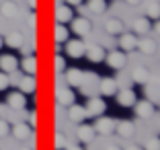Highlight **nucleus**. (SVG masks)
Instances as JSON below:
<instances>
[{
  "label": "nucleus",
  "mask_w": 160,
  "mask_h": 150,
  "mask_svg": "<svg viewBox=\"0 0 160 150\" xmlns=\"http://www.w3.org/2000/svg\"><path fill=\"white\" fill-rule=\"evenodd\" d=\"M8 134H10V126H8V122H4V119H0V138L8 136Z\"/></svg>",
  "instance_id": "obj_33"
},
{
  "label": "nucleus",
  "mask_w": 160,
  "mask_h": 150,
  "mask_svg": "<svg viewBox=\"0 0 160 150\" xmlns=\"http://www.w3.org/2000/svg\"><path fill=\"white\" fill-rule=\"evenodd\" d=\"M125 150H142V148H140L138 144H127V146H125Z\"/></svg>",
  "instance_id": "obj_38"
},
{
  "label": "nucleus",
  "mask_w": 160,
  "mask_h": 150,
  "mask_svg": "<svg viewBox=\"0 0 160 150\" xmlns=\"http://www.w3.org/2000/svg\"><path fill=\"white\" fill-rule=\"evenodd\" d=\"M142 0H127V4H140Z\"/></svg>",
  "instance_id": "obj_41"
},
{
  "label": "nucleus",
  "mask_w": 160,
  "mask_h": 150,
  "mask_svg": "<svg viewBox=\"0 0 160 150\" xmlns=\"http://www.w3.org/2000/svg\"><path fill=\"white\" fill-rule=\"evenodd\" d=\"M10 132H12V136L17 140H29L31 138V126L29 123H14L10 127Z\"/></svg>",
  "instance_id": "obj_9"
},
{
  "label": "nucleus",
  "mask_w": 160,
  "mask_h": 150,
  "mask_svg": "<svg viewBox=\"0 0 160 150\" xmlns=\"http://www.w3.org/2000/svg\"><path fill=\"white\" fill-rule=\"evenodd\" d=\"M115 126H117L115 119H111V117H99L92 127H94V132H99V134H103V136H109V134H113V132H115Z\"/></svg>",
  "instance_id": "obj_1"
},
{
  "label": "nucleus",
  "mask_w": 160,
  "mask_h": 150,
  "mask_svg": "<svg viewBox=\"0 0 160 150\" xmlns=\"http://www.w3.org/2000/svg\"><path fill=\"white\" fill-rule=\"evenodd\" d=\"M56 99L60 105H72L74 103V93L70 86H58L56 89Z\"/></svg>",
  "instance_id": "obj_4"
},
{
  "label": "nucleus",
  "mask_w": 160,
  "mask_h": 150,
  "mask_svg": "<svg viewBox=\"0 0 160 150\" xmlns=\"http://www.w3.org/2000/svg\"><path fill=\"white\" fill-rule=\"evenodd\" d=\"M94 127L92 126H80L78 127V138H80V142H92V138H94Z\"/></svg>",
  "instance_id": "obj_24"
},
{
  "label": "nucleus",
  "mask_w": 160,
  "mask_h": 150,
  "mask_svg": "<svg viewBox=\"0 0 160 150\" xmlns=\"http://www.w3.org/2000/svg\"><path fill=\"white\" fill-rule=\"evenodd\" d=\"M4 43H6V45H10V47H23L25 37H23V33L12 31V33H8V35L4 37Z\"/></svg>",
  "instance_id": "obj_22"
},
{
  "label": "nucleus",
  "mask_w": 160,
  "mask_h": 150,
  "mask_svg": "<svg viewBox=\"0 0 160 150\" xmlns=\"http://www.w3.org/2000/svg\"><path fill=\"white\" fill-rule=\"evenodd\" d=\"M84 72L78 70V68H70V70L66 72V82L68 86H82L84 85Z\"/></svg>",
  "instance_id": "obj_3"
},
{
  "label": "nucleus",
  "mask_w": 160,
  "mask_h": 150,
  "mask_svg": "<svg viewBox=\"0 0 160 150\" xmlns=\"http://www.w3.org/2000/svg\"><path fill=\"white\" fill-rule=\"evenodd\" d=\"M21 66H23V70L27 72V74H31V76L37 74V60H35V56H25L23 62H21Z\"/></svg>",
  "instance_id": "obj_21"
},
{
  "label": "nucleus",
  "mask_w": 160,
  "mask_h": 150,
  "mask_svg": "<svg viewBox=\"0 0 160 150\" xmlns=\"http://www.w3.org/2000/svg\"><path fill=\"white\" fill-rule=\"evenodd\" d=\"M66 150H82L80 146H66Z\"/></svg>",
  "instance_id": "obj_40"
},
{
  "label": "nucleus",
  "mask_w": 160,
  "mask_h": 150,
  "mask_svg": "<svg viewBox=\"0 0 160 150\" xmlns=\"http://www.w3.org/2000/svg\"><path fill=\"white\" fill-rule=\"evenodd\" d=\"M138 47H140L144 54H154L156 52V43L152 39H144V41H138Z\"/></svg>",
  "instance_id": "obj_29"
},
{
  "label": "nucleus",
  "mask_w": 160,
  "mask_h": 150,
  "mask_svg": "<svg viewBox=\"0 0 160 150\" xmlns=\"http://www.w3.org/2000/svg\"><path fill=\"white\" fill-rule=\"evenodd\" d=\"M84 54L90 62H103L105 60V49L101 45H88L84 49Z\"/></svg>",
  "instance_id": "obj_12"
},
{
  "label": "nucleus",
  "mask_w": 160,
  "mask_h": 150,
  "mask_svg": "<svg viewBox=\"0 0 160 150\" xmlns=\"http://www.w3.org/2000/svg\"><path fill=\"white\" fill-rule=\"evenodd\" d=\"M6 103H8L10 109H25L27 107V97H25V93H10Z\"/></svg>",
  "instance_id": "obj_8"
},
{
  "label": "nucleus",
  "mask_w": 160,
  "mask_h": 150,
  "mask_svg": "<svg viewBox=\"0 0 160 150\" xmlns=\"http://www.w3.org/2000/svg\"><path fill=\"white\" fill-rule=\"evenodd\" d=\"M0 70L2 72H14L17 70V58L14 56H10V54H6V56H2L0 58Z\"/></svg>",
  "instance_id": "obj_15"
},
{
  "label": "nucleus",
  "mask_w": 160,
  "mask_h": 150,
  "mask_svg": "<svg viewBox=\"0 0 160 150\" xmlns=\"http://www.w3.org/2000/svg\"><path fill=\"white\" fill-rule=\"evenodd\" d=\"M150 19H136L133 21V31L136 33H140V35H146V33H150Z\"/></svg>",
  "instance_id": "obj_25"
},
{
  "label": "nucleus",
  "mask_w": 160,
  "mask_h": 150,
  "mask_svg": "<svg viewBox=\"0 0 160 150\" xmlns=\"http://www.w3.org/2000/svg\"><path fill=\"white\" fill-rule=\"evenodd\" d=\"M84 49H86V45L80 41V39H74V41L66 43V54L70 58H82L84 56Z\"/></svg>",
  "instance_id": "obj_5"
},
{
  "label": "nucleus",
  "mask_w": 160,
  "mask_h": 150,
  "mask_svg": "<svg viewBox=\"0 0 160 150\" xmlns=\"http://www.w3.org/2000/svg\"><path fill=\"white\" fill-rule=\"evenodd\" d=\"M105 150H121V148H119V146H115V144H109Z\"/></svg>",
  "instance_id": "obj_39"
},
{
  "label": "nucleus",
  "mask_w": 160,
  "mask_h": 150,
  "mask_svg": "<svg viewBox=\"0 0 160 150\" xmlns=\"http://www.w3.org/2000/svg\"><path fill=\"white\" fill-rule=\"evenodd\" d=\"M66 4H70V6H78V4H82V0H66Z\"/></svg>",
  "instance_id": "obj_37"
},
{
  "label": "nucleus",
  "mask_w": 160,
  "mask_h": 150,
  "mask_svg": "<svg viewBox=\"0 0 160 150\" xmlns=\"http://www.w3.org/2000/svg\"><path fill=\"white\" fill-rule=\"evenodd\" d=\"M119 47H121L123 52H132L138 47V37L133 33H123L121 39H119Z\"/></svg>",
  "instance_id": "obj_10"
},
{
  "label": "nucleus",
  "mask_w": 160,
  "mask_h": 150,
  "mask_svg": "<svg viewBox=\"0 0 160 150\" xmlns=\"http://www.w3.org/2000/svg\"><path fill=\"white\" fill-rule=\"evenodd\" d=\"M56 21L58 23H68V21H72V8L70 4H60L56 8Z\"/></svg>",
  "instance_id": "obj_14"
},
{
  "label": "nucleus",
  "mask_w": 160,
  "mask_h": 150,
  "mask_svg": "<svg viewBox=\"0 0 160 150\" xmlns=\"http://www.w3.org/2000/svg\"><path fill=\"white\" fill-rule=\"evenodd\" d=\"M132 76H133V80H136V82L144 85V82H148V76H150V72H148L146 68H136Z\"/></svg>",
  "instance_id": "obj_27"
},
{
  "label": "nucleus",
  "mask_w": 160,
  "mask_h": 150,
  "mask_svg": "<svg viewBox=\"0 0 160 150\" xmlns=\"http://www.w3.org/2000/svg\"><path fill=\"white\" fill-rule=\"evenodd\" d=\"M29 126H33V127L37 126V113H35V111L29 113Z\"/></svg>",
  "instance_id": "obj_36"
},
{
  "label": "nucleus",
  "mask_w": 160,
  "mask_h": 150,
  "mask_svg": "<svg viewBox=\"0 0 160 150\" xmlns=\"http://www.w3.org/2000/svg\"><path fill=\"white\" fill-rule=\"evenodd\" d=\"M117 103L123 105V107H132L136 103V93L132 89H123V91H117Z\"/></svg>",
  "instance_id": "obj_7"
},
{
  "label": "nucleus",
  "mask_w": 160,
  "mask_h": 150,
  "mask_svg": "<svg viewBox=\"0 0 160 150\" xmlns=\"http://www.w3.org/2000/svg\"><path fill=\"white\" fill-rule=\"evenodd\" d=\"M105 8H107V2L105 0H88V4H86V10H92L97 14L105 13Z\"/></svg>",
  "instance_id": "obj_26"
},
{
  "label": "nucleus",
  "mask_w": 160,
  "mask_h": 150,
  "mask_svg": "<svg viewBox=\"0 0 160 150\" xmlns=\"http://www.w3.org/2000/svg\"><path fill=\"white\" fill-rule=\"evenodd\" d=\"M56 148L58 150L66 148V138H64V134H56Z\"/></svg>",
  "instance_id": "obj_34"
},
{
  "label": "nucleus",
  "mask_w": 160,
  "mask_h": 150,
  "mask_svg": "<svg viewBox=\"0 0 160 150\" xmlns=\"http://www.w3.org/2000/svg\"><path fill=\"white\" fill-rule=\"evenodd\" d=\"M105 29H107V33H111V35H121L123 33V21L121 19H109L107 23H105Z\"/></svg>",
  "instance_id": "obj_20"
},
{
  "label": "nucleus",
  "mask_w": 160,
  "mask_h": 150,
  "mask_svg": "<svg viewBox=\"0 0 160 150\" xmlns=\"http://www.w3.org/2000/svg\"><path fill=\"white\" fill-rule=\"evenodd\" d=\"M29 4H31V6L35 8V4H37V0H29Z\"/></svg>",
  "instance_id": "obj_42"
},
{
  "label": "nucleus",
  "mask_w": 160,
  "mask_h": 150,
  "mask_svg": "<svg viewBox=\"0 0 160 150\" xmlns=\"http://www.w3.org/2000/svg\"><path fill=\"white\" fill-rule=\"evenodd\" d=\"M148 19H160V2H152L148 6Z\"/></svg>",
  "instance_id": "obj_30"
},
{
  "label": "nucleus",
  "mask_w": 160,
  "mask_h": 150,
  "mask_svg": "<svg viewBox=\"0 0 160 150\" xmlns=\"http://www.w3.org/2000/svg\"><path fill=\"white\" fill-rule=\"evenodd\" d=\"M0 13L4 14L6 19H12V17H17V13H19V6L14 4V2H10V0H6V2H2V6H0Z\"/></svg>",
  "instance_id": "obj_23"
},
{
  "label": "nucleus",
  "mask_w": 160,
  "mask_h": 150,
  "mask_svg": "<svg viewBox=\"0 0 160 150\" xmlns=\"http://www.w3.org/2000/svg\"><path fill=\"white\" fill-rule=\"evenodd\" d=\"M21 150H31V148H21Z\"/></svg>",
  "instance_id": "obj_45"
},
{
  "label": "nucleus",
  "mask_w": 160,
  "mask_h": 150,
  "mask_svg": "<svg viewBox=\"0 0 160 150\" xmlns=\"http://www.w3.org/2000/svg\"><path fill=\"white\" fill-rule=\"evenodd\" d=\"M68 39V29L64 27V23L56 25V43H64Z\"/></svg>",
  "instance_id": "obj_28"
},
{
  "label": "nucleus",
  "mask_w": 160,
  "mask_h": 150,
  "mask_svg": "<svg viewBox=\"0 0 160 150\" xmlns=\"http://www.w3.org/2000/svg\"><path fill=\"white\" fill-rule=\"evenodd\" d=\"M8 85H10L8 74H6V72H0V91H6V89H8Z\"/></svg>",
  "instance_id": "obj_32"
},
{
  "label": "nucleus",
  "mask_w": 160,
  "mask_h": 150,
  "mask_svg": "<svg viewBox=\"0 0 160 150\" xmlns=\"http://www.w3.org/2000/svg\"><path fill=\"white\" fill-rule=\"evenodd\" d=\"M125 54H123V49H117V52H111L107 54V64L111 66V68H115V70H119V68H123L125 66Z\"/></svg>",
  "instance_id": "obj_6"
},
{
  "label": "nucleus",
  "mask_w": 160,
  "mask_h": 150,
  "mask_svg": "<svg viewBox=\"0 0 160 150\" xmlns=\"http://www.w3.org/2000/svg\"><path fill=\"white\" fill-rule=\"evenodd\" d=\"M2 45H4V39H2V37H0V47H2Z\"/></svg>",
  "instance_id": "obj_44"
},
{
  "label": "nucleus",
  "mask_w": 160,
  "mask_h": 150,
  "mask_svg": "<svg viewBox=\"0 0 160 150\" xmlns=\"http://www.w3.org/2000/svg\"><path fill=\"white\" fill-rule=\"evenodd\" d=\"M133 105H136L138 117H150L152 113H154V105L150 101H140V103H133Z\"/></svg>",
  "instance_id": "obj_17"
},
{
  "label": "nucleus",
  "mask_w": 160,
  "mask_h": 150,
  "mask_svg": "<svg viewBox=\"0 0 160 150\" xmlns=\"http://www.w3.org/2000/svg\"><path fill=\"white\" fill-rule=\"evenodd\" d=\"M156 31L160 33V19H158V25H156Z\"/></svg>",
  "instance_id": "obj_43"
},
{
  "label": "nucleus",
  "mask_w": 160,
  "mask_h": 150,
  "mask_svg": "<svg viewBox=\"0 0 160 150\" xmlns=\"http://www.w3.org/2000/svg\"><path fill=\"white\" fill-rule=\"evenodd\" d=\"M19 89H21V93H35V89H37L35 76H31V74L23 76V78L19 80Z\"/></svg>",
  "instance_id": "obj_13"
},
{
  "label": "nucleus",
  "mask_w": 160,
  "mask_h": 150,
  "mask_svg": "<svg viewBox=\"0 0 160 150\" xmlns=\"http://www.w3.org/2000/svg\"><path fill=\"white\" fill-rule=\"evenodd\" d=\"M68 117L72 119V122H82V119L86 117V109L84 107H80V105H76V103H72V105H68Z\"/></svg>",
  "instance_id": "obj_16"
},
{
  "label": "nucleus",
  "mask_w": 160,
  "mask_h": 150,
  "mask_svg": "<svg viewBox=\"0 0 160 150\" xmlns=\"http://www.w3.org/2000/svg\"><path fill=\"white\" fill-rule=\"evenodd\" d=\"M99 86H101V93L107 95V97H111V95L117 93V80H113V78H103Z\"/></svg>",
  "instance_id": "obj_18"
},
{
  "label": "nucleus",
  "mask_w": 160,
  "mask_h": 150,
  "mask_svg": "<svg viewBox=\"0 0 160 150\" xmlns=\"http://www.w3.org/2000/svg\"><path fill=\"white\" fill-rule=\"evenodd\" d=\"M146 150H160V138H148Z\"/></svg>",
  "instance_id": "obj_31"
},
{
  "label": "nucleus",
  "mask_w": 160,
  "mask_h": 150,
  "mask_svg": "<svg viewBox=\"0 0 160 150\" xmlns=\"http://www.w3.org/2000/svg\"><path fill=\"white\" fill-rule=\"evenodd\" d=\"M66 70V62L62 56H56V72H64Z\"/></svg>",
  "instance_id": "obj_35"
},
{
  "label": "nucleus",
  "mask_w": 160,
  "mask_h": 150,
  "mask_svg": "<svg viewBox=\"0 0 160 150\" xmlns=\"http://www.w3.org/2000/svg\"><path fill=\"white\" fill-rule=\"evenodd\" d=\"M86 115H90V117H99L101 113L105 111V101L99 97H92L88 99V103H86Z\"/></svg>",
  "instance_id": "obj_2"
},
{
  "label": "nucleus",
  "mask_w": 160,
  "mask_h": 150,
  "mask_svg": "<svg viewBox=\"0 0 160 150\" xmlns=\"http://www.w3.org/2000/svg\"><path fill=\"white\" fill-rule=\"evenodd\" d=\"M74 33L76 35H80V37H84V35H88L90 33V21L84 19V17H78V19H74Z\"/></svg>",
  "instance_id": "obj_11"
},
{
  "label": "nucleus",
  "mask_w": 160,
  "mask_h": 150,
  "mask_svg": "<svg viewBox=\"0 0 160 150\" xmlns=\"http://www.w3.org/2000/svg\"><path fill=\"white\" fill-rule=\"evenodd\" d=\"M115 132H117L119 136H123V138H129V136H133L136 127H133L132 122H117V126H115Z\"/></svg>",
  "instance_id": "obj_19"
}]
</instances>
